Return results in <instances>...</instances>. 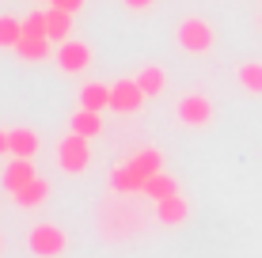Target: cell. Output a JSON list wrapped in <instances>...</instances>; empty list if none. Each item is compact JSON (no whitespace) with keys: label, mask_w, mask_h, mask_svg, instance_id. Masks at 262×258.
I'll use <instances>...</instances> for the list:
<instances>
[{"label":"cell","mask_w":262,"mask_h":258,"mask_svg":"<svg viewBox=\"0 0 262 258\" xmlns=\"http://www.w3.org/2000/svg\"><path fill=\"white\" fill-rule=\"evenodd\" d=\"M160 171H164V152H160V148H141V152H133L125 163L114 167L111 186H114V194H141L144 182H148L152 175H160Z\"/></svg>","instance_id":"6da1fadb"},{"label":"cell","mask_w":262,"mask_h":258,"mask_svg":"<svg viewBox=\"0 0 262 258\" xmlns=\"http://www.w3.org/2000/svg\"><path fill=\"white\" fill-rule=\"evenodd\" d=\"M179 50L183 53H194V57H205V53H213L216 46V31L213 23L205 19V15H186L183 23H179Z\"/></svg>","instance_id":"7a4b0ae2"},{"label":"cell","mask_w":262,"mask_h":258,"mask_svg":"<svg viewBox=\"0 0 262 258\" xmlns=\"http://www.w3.org/2000/svg\"><path fill=\"white\" fill-rule=\"evenodd\" d=\"M27 247H31L34 258H61L69 251V236L61 224H50V220H38L27 236Z\"/></svg>","instance_id":"3957f363"},{"label":"cell","mask_w":262,"mask_h":258,"mask_svg":"<svg viewBox=\"0 0 262 258\" xmlns=\"http://www.w3.org/2000/svg\"><path fill=\"white\" fill-rule=\"evenodd\" d=\"M57 163H61L65 175H84L92 167V140L69 129V137L57 145Z\"/></svg>","instance_id":"277c9868"},{"label":"cell","mask_w":262,"mask_h":258,"mask_svg":"<svg viewBox=\"0 0 262 258\" xmlns=\"http://www.w3.org/2000/svg\"><path fill=\"white\" fill-rule=\"evenodd\" d=\"M175 114H179V122H183V126H190V129H205V126L213 122V103H209V95L190 91V95H183V99H179Z\"/></svg>","instance_id":"5b68a950"},{"label":"cell","mask_w":262,"mask_h":258,"mask_svg":"<svg viewBox=\"0 0 262 258\" xmlns=\"http://www.w3.org/2000/svg\"><path fill=\"white\" fill-rule=\"evenodd\" d=\"M111 110L114 114H137L141 110V103L148 99V95L141 91V84H137V76H125V80H114L111 84Z\"/></svg>","instance_id":"8992f818"},{"label":"cell","mask_w":262,"mask_h":258,"mask_svg":"<svg viewBox=\"0 0 262 258\" xmlns=\"http://www.w3.org/2000/svg\"><path fill=\"white\" fill-rule=\"evenodd\" d=\"M53 57H57V65L65 68L69 76H76V73H88V68H92V46H88V42H80V38H69V42H61Z\"/></svg>","instance_id":"52a82bcc"},{"label":"cell","mask_w":262,"mask_h":258,"mask_svg":"<svg viewBox=\"0 0 262 258\" xmlns=\"http://www.w3.org/2000/svg\"><path fill=\"white\" fill-rule=\"evenodd\" d=\"M156 220H160V224H167V228L186 224V220H190V201H186L183 194H171V198L156 201Z\"/></svg>","instance_id":"ba28073f"},{"label":"cell","mask_w":262,"mask_h":258,"mask_svg":"<svg viewBox=\"0 0 262 258\" xmlns=\"http://www.w3.org/2000/svg\"><path fill=\"white\" fill-rule=\"evenodd\" d=\"M34 179H38L34 163H31V159H15V156H12V163L4 167V175H0V182H4V190H8V194H19L23 186H31Z\"/></svg>","instance_id":"9c48e42d"},{"label":"cell","mask_w":262,"mask_h":258,"mask_svg":"<svg viewBox=\"0 0 262 258\" xmlns=\"http://www.w3.org/2000/svg\"><path fill=\"white\" fill-rule=\"evenodd\" d=\"M8 140H12V156H15V159H34V156H38V148H42V137H38L31 126L8 129Z\"/></svg>","instance_id":"30bf717a"},{"label":"cell","mask_w":262,"mask_h":258,"mask_svg":"<svg viewBox=\"0 0 262 258\" xmlns=\"http://www.w3.org/2000/svg\"><path fill=\"white\" fill-rule=\"evenodd\" d=\"M53 38H46V34H27L23 31V38H19V46H15V57H23V61H46L53 57Z\"/></svg>","instance_id":"8fae6325"},{"label":"cell","mask_w":262,"mask_h":258,"mask_svg":"<svg viewBox=\"0 0 262 258\" xmlns=\"http://www.w3.org/2000/svg\"><path fill=\"white\" fill-rule=\"evenodd\" d=\"M111 84L106 80H88L84 87H80V106H88V110H99V114H106L111 110Z\"/></svg>","instance_id":"7c38bea8"},{"label":"cell","mask_w":262,"mask_h":258,"mask_svg":"<svg viewBox=\"0 0 262 258\" xmlns=\"http://www.w3.org/2000/svg\"><path fill=\"white\" fill-rule=\"evenodd\" d=\"M50 194H53V186L38 175L31 186H23V190L12 194V198H15V205H19V209H38V205H46V201H50Z\"/></svg>","instance_id":"4fadbf2b"},{"label":"cell","mask_w":262,"mask_h":258,"mask_svg":"<svg viewBox=\"0 0 262 258\" xmlns=\"http://www.w3.org/2000/svg\"><path fill=\"white\" fill-rule=\"evenodd\" d=\"M69 129L72 133H80V137H99V133H103V114L99 110H88V106H80L76 114H72V122H69Z\"/></svg>","instance_id":"5bb4252c"},{"label":"cell","mask_w":262,"mask_h":258,"mask_svg":"<svg viewBox=\"0 0 262 258\" xmlns=\"http://www.w3.org/2000/svg\"><path fill=\"white\" fill-rule=\"evenodd\" d=\"M46 34L57 42V46H61V42H69V38H72V15L50 4V8H46Z\"/></svg>","instance_id":"9a60e30c"},{"label":"cell","mask_w":262,"mask_h":258,"mask_svg":"<svg viewBox=\"0 0 262 258\" xmlns=\"http://www.w3.org/2000/svg\"><path fill=\"white\" fill-rule=\"evenodd\" d=\"M144 198L156 205V201H164V198H171V194H179V179L175 175H167V171H160V175H152L148 182H144Z\"/></svg>","instance_id":"2e32d148"},{"label":"cell","mask_w":262,"mask_h":258,"mask_svg":"<svg viewBox=\"0 0 262 258\" xmlns=\"http://www.w3.org/2000/svg\"><path fill=\"white\" fill-rule=\"evenodd\" d=\"M137 84H141V91L152 99V95H160L167 87V68L164 65H144L141 73H137Z\"/></svg>","instance_id":"e0dca14e"},{"label":"cell","mask_w":262,"mask_h":258,"mask_svg":"<svg viewBox=\"0 0 262 258\" xmlns=\"http://www.w3.org/2000/svg\"><path fill=\"white\" fill-rule=\"evenodd\" d=\"M236 80L247 95H262V61H243L236 68Z\"/></svg>","instance_id":"ac0fdd59"},{"label":"cell","mask_w":262,"mask_h":258,"mask_svg":"<svg viewBox=\"0 0 262 258\" xmlns=\"http://www.w3.org/2000/svg\"><path fill=\"white\" fill-rule=\"evenodd\" d=\"M23 38V19H15V15H0V50H15Z\"/></svg>","instance_id":"d6986e66"},{"label":"cell","mask_w":262,"mask_h":258,"mask_svg":"<svg viewBox=\"0 0 262 258\" xmlns=\"http://www.w3.org/2000/svg\"><path fill=\"white\" fill-rule=\"evenodd\" d=\"M53 8H61V12H69V15H76V12H84V0H50Z\"/></svg>","instance_id":"ffe728a7"},{"label":"cell","mask_w":262,"mask_h":258,"mask_svg":"<svg viewBox=\"0 0 262 258\" xmlns=\"http://www.w3.org/2000/svg\"><path fill=\"white\" fill-rule=\"evenodd\" d=\"M125 8H129V12H148L152 4H156V0H122Z\"/></svg>","instance_id":"44dd1931"},{"label":"cell","mask_w":262,"mask_h":258,"mask_svg":"<svg viewBox=\"0 0 262 258\" xmlns=\"http://www.w3.org/2000/svg\"><path fill=\"white\" fill-rule=\"evenodd\" d=\"M0 156H12V140H8V129H0Z\"/></svg>","instance_id":"7402d4cb"},{"label":"cell","mask_w":262,"mask_h":258,"mask_svg":"<svg viewBox=\"0 0 262 258\" xmlns=\"http://www.w3.org/2000/svg\"><path fill=\"white\" fill-rule=\"evenodd\" d=\"M0 251H4V239H0Z\"/></svg>","instance_id":"603a6c76"},{"label":"cell","mask_w":262,"mask_h":258,"mask_svg":"<svg viewBox=\"0 0 262 258\" xmlns=\"http://www.w3.org/2000/svg\"><path fill=\"white\" fill-rule=\"evenodd\" d=\"M258 23H262V19H258Z\"/></svg>","instance_id":"cb8c5ba5"}]
</instances>
